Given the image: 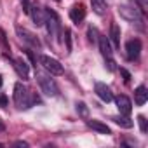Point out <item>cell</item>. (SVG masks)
Here are the masks:
<instances>
[{
	"mask_svg": "<svg viewBox=\"0 0 148 148\" xmlns=\"http://www.w3.org/2000/svg\"><path fill=\"white\" fill-rule=\"evenodd\" d=\"M14 103H16V106L21 108V110H28V108L33 105L32 92H30L21 82H18V84L14 86Z\"/></svg>",
	"mask_w": 148,
	"mask_h": 148,
	"instance_id": "1",
	"label": "cell"
},
{
	"mask_svg": "<svg viewBox=\"0 0 148 148\" xmlns=\"http://www.w3.org/2000/svg\"><path fill=\"white\" fill-rule=\"evenodd\" d=\"M117 11H119L120 18H124L125 21H129V23H132V25L141 26L143 18H141V12H139V9H138V7H134V5H127V4H122V5H119V7H117Z\"/></svg>",
	"mask_w": 148,
	"mask_h": 148,
	"instance_id": "2",
	"label": "cell"
},
{
	"mask_svg": "<svg viewBox=\"0 0 148 148\" xmlns=\"http://www.w3.org/2000/svg\"><path fill=\"white\" fill-rule=\"evenodd\" d=\"M98 45H99V51H101L105 61H106V68H108V71H113V70H115V59H113V51H112L110 40H108L106 37H101V35H99V38H98Z\"/></svg>",
	"mask_w": 148,
	"mask_h": 148,
	"instance_id": "3",
	"label": "cell"
},
{
	"mask_svg": "<svg viewBox=\"0 0 148 148\" xmlns=\"http://www.w3.org/2000/svg\"><path fill=\"white\" fill-rule=\"evenodd\" d=\"M37 80H38V86H40V89L44 91L45 96H51V98L58 96L59 89H58V84L54 82V79H51V77L44 75V73L37 71Z\"/></svg>",
	"mask_w": 148,
	"mask_h": 148,
	"instance_id": "4",
	"label": "cell"
},
{
	"mask_svg": "<svg viewBox=\"0 0 148 148\" xmlns=\"http://www.w3.org/2000/svg\"><path fill=\"white\" fill-rule=\"evenodd\" d=\"M47 25V33L51 37H56L59 40V35H61V25H59V19H58V14L54 11H45V23Z\"/></svg>",
	"mask_w": 148,
	"mask_h": 148,
	"instance_id": "5",
	"label": "cell"
},
{
	"mask_svg": "<svg viewBox=\"0 0 148 148\" xmlns=\"http://www.w3.org/2000/svg\"><path fill=\"white\" fill-rule=\"evenodd\" d=\"M40 64L51 73V75H63V64L58 61V59H54V58H51V56H45V54H42L40 56Z\"/></svg>",
	"mask_w": 148,
	"mask_h": 148,
	"instance_id": "6",
	"label": "cell"
},
{
	"mask_svg": "<svg viewBox=\"0 0 148 148\" xmlns=\"http://www.w3.org/2000/svg\"><path fill=\"white\" fill-rule=\"evenodd\" d=\"M16 33H18V37H19L25 44L40 49V40H38V38L35 37V33H32L30 30H26V28H23V26H16Z\"/></svg>",
	"mask_w": 148,
	"mask_h": 148,
	"instance_id": "7",
	"label": "cell"
},
{
	"mask_svg": "<svg viewBox=\"0 0 148 148\" xmlns=\"http://www.w3.org/2000/svg\"><path fill=\"white\" fill-rule=\"evenodd\" d=\"M139 52H141V40L132 38V40H129L125 44V56H127V59H131V61L138 59Z\"/></svg>",
	"mask_w": 148,
	"mask_h": 148,
	"instance_id": "8",
	"label": "cell"
},
{
	"mask_svg": "<svg viewBox=\"0 0 148 148\" xmlns=\"http://www.w3.org/2000/svg\"><path fill=\"white\" fill-rule=\"evenodd\" d=\"M86 18V7L82 4H77V5H73L71 11H70V19L75 23V25H80Z\"/></svg>",
	"mask_w": 148,
	"mask_h": 148,
	"instance_id": "9",
	"label": "cell"
},
{
	"mask_svg": "<svg viewBox=\"0 0 148 148\" xmlns=\"http://www.w3.org/2000/svg\"><path fill=\"white\" fill-rule=\"evenodd\" d=\"M12 66H14L16 73H18V75H19L23 80H28V77H30V70H28V64L23 61V58L14 59V61H12Z\"/></svg>",
	"mask_w": 148,
	"mask_h": 148,
	"instance_id": "10",
	"label": "cell"
},
{
	"mask_svg": "<svg viewBox=\"0 0 148 148\" xmlns=\"http://www.w3.org/2000/svg\"><path fill=\"white\" fill-rule=\"evenodd\" d=\"M96 94L99 96V99H103L105 103H110L112 99H113V94H112V89L106 86V84H103V82H98L96 84Z\"/></svg>",
	"mask_w": 148,
	"mask_h": 148,
	"instance_id": "11",
	"label": "cell"
},
{
	"mask_svg": "<svg viewBox=\"0 0 148 148\" xmlns=\"http://www.w3.org/2000/svg\"><path fill=\"white\" fill-rule=\"evenodd\" d=\"M115 103H117V108L120 110V113H124V115H129V113H131V110H132V101H131L127 96H124V94L117 96V98H115Z\"/></svg>",
	"mask_w": 148,
	"mask_h": 148,
	"instance_id": "12",
	"label": "cell"
},
{
	"mask_svg": "<svg viewBox=\"0 0 148 148\" xmlns=\"http://www.w3.org/2000/svg\"><path fill=\"white\" fill-rule=\"evenodd\" d=\"M28 14L32 16V19H33V23L37 26H44V23H45V12H44V9L33 5V7H30V12Z\"/></svg>",
	"mask_w": 148,
	"mask_h": 148,
	"instance_id": "13",
	"label": "cell"
},
{
	"mask_svg": "<svg viewBox=\"0 0 148 148\" xmlns=\"http://www.w3.org/2000/svg\"><path fill=\"white\" fill-rule=\"evenodd\" d=\"M148 99V92H146V87L145 86H139L136 91H134V101L138 106H143Z\"/></svg>",
	"mask_w": 148,
	"mask_h": 148,
	"instance_id": "14",
	"label": "cell"
},
{
	"mask_svg": "<svg viewBox=\"0 0 148 148\" xmlns=\"http://www.w3.org/2000/svg\"><path fill=\"white\" fill-rule=\"evenodd\" d=\"M87 127H91V129H94V131H98V132H101V134H112L110 127H108L106 124L99 122V120H87Z\"/></svg>",
	"mask_w": 148,
	"mask_h": 148,
	"instance_id": "15",
	"label": "cell"
},
{
	"mask_svg": "<svg viewBox=\"0 0 148 148\" xmlns=\"http://www.w3.org/2000/svg\"><path fill=\"white\" fill-rule=\"evenodd\" d=\"M112 120L117 124V125H120V127H124V129H131L132 125H134V122L127 117V115H115V117H112Z\"/></svg>",
	"mask_w": 148,
	"mask_h": 148,
	"instance_id": "16",
	"label": "cell"
},
{
	"mask_svg": "<svg viewBox=\"0 0 148 148\" xmlns=\"http://www.w3.org/2000/svg\"><path fill=\"white\" fill-rule=\"evenodd\" d=\"M110 38L113 42V47L115 49H120V28H119L117 23H113L112 28H110Z\"/></svg>",
	"mask_w": 148,
	"mask_h": 148,
	"instance_id": "17",
	"label": "cell"
},
{
	"mask_svg": "<svg viewBox=\"0 0 148 148\" xmlns=\"http://www.w3.org/2000/svg\"><path fill=\"white\" fill-rule=\"evenodd\" d=\"M91 5H92V11L99 16L106 12V0H91Z\"/></svg>",
	"mask_w": 148,
	"mask_h": 148,
	"instance_id": "18",
	"label": "cell"
},
{
	"mask_svg": "<svg viewBox=\"0 0 148 148\" xmlns=\"http://www.w3.org/2000/svg\"><path fill=\"white\" fill-rule=\"evenodd\" d=\"M75 106H77V113H79L80 117H84V119H87V117H89V108H87V105H86V103L79 101Z\"/></svg>",
	"mask_w": 148,
	"mask_h": 148,
	"instance_id": "19",
	"label": "cell"
},
{
	"mask_svg": "<svg viewBox=\"0 0 148 148\" xmlns=\"http://www.w3.org/2000/svg\"><path fill=\"white\" fill-rule=\"evenodd\" d=\"M87 37H89V42H92V44H98L99 33H98V30H96L94 26H89V28H87Z\"/></svg>",
	"mask_w": 148,
	"mask_h": 148,
	"instance_id": "20",
	"label": "cell"
},
{
	"mask_svg": "<svg viewBox=\"0 0 148 148\" xmlns=\"http://www.w3.org/2000/svg\"><path fill=\"white\" fill-rule=\"evenodd\" d=\"M138 124H139L141 132H146V131H148V124H146V117H145V115H139V117H138Z\"/></svg>",
	"mask_w": 148,
	"mask_h": 148,
	"instance_id": "21",
	"label": "cell"
},
{
	"mask_svg": "<svg viewBox=\"0 0 148 148\" xmlns=\"http://www.w3.org/2000/svg\"><path fill=\"white\" fill-rule=\"evenodd\" d=\"M0 42H2V45H4V49L5 51H9V42H7V37H5V32L0 28Z\"/></svg>",
	"mask_w": 148,
	"mask_h": 148,
	"instance_id": "22",
	"label": "cell"
},
{
	"mask_svg": "<svg viewBox=\"0 0 148 148\" xmlns=\"http://www.w3.org/2000/svg\"><path fill=\"white\" fill-rule=\"evenodd\" d=\"M120 73H122V77H124V80H125V82H129V80H131V73H129L125 68H120Z\"/></svg>",
	"mask_w": 148,
	"mask_h": 148,
	"instance_id": "23",
	"label": "cell"
},
{
	"mask_svg": "<svg viewBox=\"0 0 148 148\" xmlns=\"http://www.w3.org/2000/svg\"><path fill=\"white\" fill-rule=\"evenodd\" d=\"M21 5H23V11L28 14V12H30V7H32V5H30V0H21Z\"/></svg>",
	"mask_w": 148,
	"mask_h": 148,
	"instance_id": "24",
	"label": "cell"
},
{
	"mask_svg": "<svg viewBox=\"0 0 148 148\" xmlns=\"http://www.w3.org/2000/svg\"><path fill=\"white\" fill-rule=\"evenodd\" d=\"M64 35H66V37H64V38H66V47H68V51H70V49H71V44H70V37H71V33H70L68 28L64 30Z\"/></svg>",
	"mask_w": 148,
	"mask_h": 148,
	"instance_id": "25",
	"label": "cell"
},
{
	"mask_svg": "<svg viewBox=\"0 0 148 148\" xmlns=\"http://www.w3.org/2000/svg\"><path fill=\"white\" fill-rule=\"evenodd\" d=\"M0 106H2V108H5L7 106V98L2 94V96H0Z\"/></svg>",
	"mask_w": 148,
	"mask_h": 148,
	"instance_id": "26",
	"label": "cell"
},
{
	"mask_svg": "<svg viewBox=\"0 0 148 148\" xmlns=\"http://www.w3.org/2000/svg\"><path fill=\"white\" fill-rule=\"evenodd\" d=\"M14 146H21V148H28V143L26 141H16Z\"/></svg>",
	"mask_w": 148,
	"mask_h": 148,
	"instance_id": "27",
	"label": "cell"
},
{
	"mask_svg": "<svg viewBox=\"0 0 148 148\" xmlns=\"http://www.w3.org/2000/svg\"><path fill=\"white\" fill-rule=\"evenodd\" d=\"M2 131H5V124H4L2 120H0V132H2Z\"/></svg>",
	"mask_w": 148,
	"mask_h": 148,
	"instance_id": "28",
	"label": "cell"
},
{
	"mask_svg": "<svg viewBox=\"0 0 148 148\" xmlns=\"http://www.w3.org/2000/svg\"><path fill=\"white\" fill-rule=\"evenodd\" d=\"M2 82H4V79H2V75H0V87H2Z\"/></svg>",
	"mask_w": 148,
	"mask_h": 148,
	"instance_id": "29",
	"label": "cell"
},
{
	"mask_svg": "<svg viewBox=\"0 0 148 148\" xmlns=\"http://www.w3.org/2000/svg\"><path fill=\"white\" fill-rule=\"evenodd\" d=\"M0 146H4V145H2V143H0Z\"/></svg>",
	"mask_w": 148,
	"mask_h": 148,
	"instance_id": "30",
	"label": "cell"
},
{
	"mask_svg": "<svg viewBox=\"0 0 148 148\" xmlns=\"http://www.w3.org/2000/svg\"><path fill=\"white\" fill-rule=\"evenodd\" d=\"M56 2H59V0H56Z\"/></svg>",
	"mask_w": 148,
	"mask_h": 148,
	"instance_id": "31",
	"label": "cell"
}]
</instances>
